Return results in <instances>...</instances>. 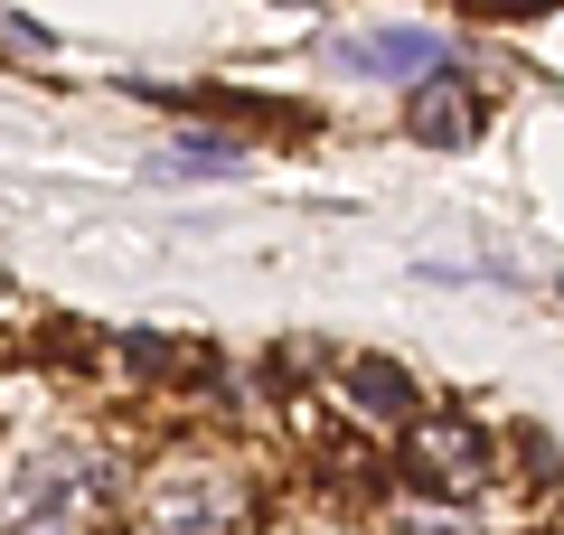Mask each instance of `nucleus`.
<instances>
[{"label":"nucleus","instance_id":"nucleus-8","mask_svg":"<svg viewBox=\"0 0 564 535\" xmlns=\"http://www.w3.org/2000/svg\"><path fill=\"white\" fill-rule=\"evenodd\" d=\"M508 451H518V470H536V479H555V470H564L545 433H508Z\"/></svg>","mask_w":564,"mask_h":535},{"label":"nucleus","instance_id":"nucleus-1","mask_svg":"<svg viewBox=\"0 0 564 535\" xmlns=\"http://www.w3.org/2000/svg\"><path fill=\"white\" fill-rule=\"evenodd\" d=\"M122 498V460L104 441H47L20 460V489H10V535H104Z\"/></svg>","mask_w":564,"mask_h":535},{"label":"nucleus","instance_id":"nucleus-7","mask_svg":"<svg viewBox=\"0 0 564 535\" xmlns=\"http://www.w3.org/2000/svg\"><path fill=\"white\" fill-rule=\"evenodd\" d=\"M170 170H180V178H236V170H245V141H226V132H188L180 151H170Z\"/></svg>","mask_w":564,"mask_h":535},{"label":"nucleus","instance_id":"nucleus-5","mask_svg":"<svg viewBox=\"0 0 564 535\" xmlns=\"http://www.w3.org/2000/svg\"><path fill=\"white\" fill-rule=\"evenodd\" d=\"M329 385H339L358 414H377V423H414L423 414V376H414V367H395V357H348Z\"/></svg>","mask_w":564,"mask_h":535},{"label":"nucleus","instance_id":"nucleus-4","mask_svg":"<svg viewBox=\"0 0 564 535\" xmlns=\"http://www.w3.org/2000/svg\"><path fill=\"white\" fill-rule=\"evenodd\" d=\"M480 122H489V85L480 76H462V66H433V76L404 95V132L414 141H433V151H462V141H480Z\"/></svg>","mask_w":564,"mask_h":535},{"label":"nucleus","instance_id":"nucleus-3","mask_svg":"<svg viewBox=\"0 0 564 535\" xmlns=\"http://www.w3.org/2000/svg\"><path fill=\"white\" fill-rule=\"evenodd\" d=\"M395 433H404V479L433 489V498H470L489 470H499V441H489L470 414H433V404H423V414L395 423Z\"/></svg>","mask_w":564,"mask_h":535},{"label":"nucleus","instance_id":"nucleus-2","mask_svg":"<svg viewBox=\"0 0 564 535\" xmlns=\"http://www.w3.org/2000/svg\"><path fill=\"white\" fill-rule=\"evenodd\" d=\"M141 535H254V498L217 470V451H161L141 479Z\"/></svg>","mask_w":564,"mask_h":535},{"label":"nucleus","instance_id":"nucleus-6","mask_svg":"<svg viewBox=\"0 0 564 535\" xmlns=\"http://www.w3.org/2000/svg\"><path fill=\"white\" fill-rule=\"evenodd\" d=\"M339 57L358 66V76H433V66H443V39H433V29H367Z\"/></svg>","mask_w":564,"mask_h":535}]
</instances>
